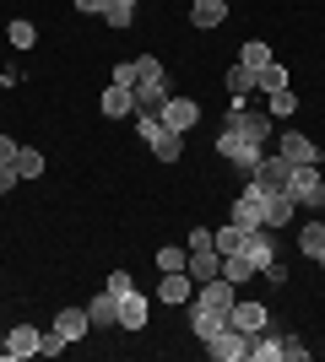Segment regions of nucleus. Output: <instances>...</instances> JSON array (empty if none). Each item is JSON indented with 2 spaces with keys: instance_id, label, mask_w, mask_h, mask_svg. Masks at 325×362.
<instances>
[{
  "instance_id": "obj_1",
  "label": "nucleus",
  "mask_w": 325,
  "mask_h": 362,
  "mask_svg": "<svg viewBox=\"0 0 325 362\" xmlns=\"http://www.w3.org/2000/svg\"><path fill=\"white\" fill-rule=\"evenodd\" d=\"M222 130H233V136L255 141V146H271V141H277V119H271V114H255V108H249V98H233L228 119H222Z\"/></svg>"
},
{
  "instance_id": "obj_2",
  "label": "nucleus",
  "mask_w": 325,
  "mask_h": 362,
  "mask_svg": "<svg viewBox=\"0 0 325 362\" xmlns=\"http://www.w3.org/2000/svg\"><path fill=\"white\" fill-rule=\"evenodd\" d=\"M287 195H293L304 211H325V179H320V163H293V173H287Z\"/></svg>"
},
{
  "instance_id": "obj_3",
  "label": "nucleus",
  "mask_w": 325,
  "mask_h": 362,
  "mask_svg": "<svg viewBox=\"0 0 325 362\" xmlns=\"http://www.w3.org/2000/svg\"><path fill=\"white\" fill-rule=\"evenodd\" d=\"M217 157H222V163H233L239 168V173H255V168H261V157H266V146H255V141H244V136H233V130H217Z\"/></svg>"
},
{
  "instance_id": "obj_4",
  "label": "nucleus",
  "mask_w": 325,
  "mask_h": 362,
  "mask_svg": "<svg viewBox=\"0 0 325 362\" xmlns=\"http://www.w3.org/2000/svg\"><path fill=\"white\" fill-rule=\"evenodd\" d=\"M206 357L212 362H249V335L233 330V325H222V330L206 341Z\"/></svg>"
},
{
  "instance_id": "obj_5",
  "label": "nucleus",
  "mask_w": 325,
  "mask_h": 362,
  "mask_svg": "<svg viewBox=\"0 0 325 362\" xmlns=\"http://www.w3.org/2000/svg\"><path fill=\"white\" fill-rule=\"evenodd\" d=\"M287 173H293V163L277 151V157H261V168L249 173V184H255L261 195H282V189H287Z\"/></svg>"
},
{
  "instance_id": "obj_6",
  "label": "nucleus",
  "mask_w": 325,
  "mask_h": 362,
  "mask_svg": "<svg viewBox=\"0 0 325 362\" xmlns=\"http://www.w3.org/2000/svg\"><path fill=\"white\" fill-rule=\"evenodd\" d=\"M185 308H190V330L201 335V341H212V335L222 330V325H228V308H217V303H206L201 292H195V298H190Z\"/></svg>"
},
{
  "instance_id": "obj_7",
  "label": "nucleus",
  "mask_w": 325,
  "mask_h": 362,
  "mask_svg": "<svg viewBox=\"0 0 325 362\" xmlns=\"http://www.w3.org/2000/svg\"><path fill=\"white\" fill-rule=\"evenodd\" d=\"M169 98H173V92H169V76H157V81H136V114H141V119H157ZM136 114H130V119H136Z\"/></svg>"
},
{
  "instance_id": "obj_8",
  "label": "nucleus",
  "mask_w": 325,
  "mask_h": 362,
  "mask_svg": "<svg viewBox=\"0 0 325 362\" xmlns=\"http://www.w3.org/2000/svg\"><path fill=\"white\" fill-rule=\"evenodd\" d=\"M228 325H233V330H244V335H255V330L271 325V314H266V303H255V298H233Z\"/></svg>"
},
{
  "instance_id": "obj_9",
  "label": "nucleus",
  "mask_w": 325,
  "mask_h": 362,
  "mask_svg": "<svg viewBox=\"0 0 325 362\" xmlns=\"http://www.w3.org/2000/svg\"><path fill=\"white\" fill-rule=\"evenodd\" d=\"M228 222H239V227H244V233H249V227H261V222H266V195H261V189H255V184H249L244 195L233 200Z\"/></svg>"
},
{
  "instance_id": "obj_10",
  "label": "nucleus",
  "mask_w": 325,
  "mask_h": 362,
  "mask_svg": "<svg viewBox=\"0 0 325 362\" xmlns=\"http://www.w3.org/2000/svg\"><path fill=\"white\" fill-rule=\"evenodd\" d=\"M239 255H244L249 265L261 271L266 259H277V233H271V227H249V233H244V249H239Z\"/></svg>"
},
{
  "instance_id": "obj_11",
  "label": "nucleus",
  "mask_w": 325,
  "mask_h": 362,
  "mask_svg": "<svg viewBox=\"0 0 325 362\" xmlns=\"http://www.w3.org/2000/svg\"><path fill=\"white\" fill-rule=\"evenodd\" d=\"M157 119L169 124V130H195V119H201V103H195V98H169Z\"/></svg>"
},
{
  "instance_id": "obj_12",
  "label": "nucleus",
  "mask_w": 325,
  "mask_h": 362,
  "mask_svg": "<svg viewBox=\"0 0 325 362\" xmlns=\"http://www.w3.org/2000/svg\"><path fill=\"white\" fill-rule=\"evenodd\" d=\"M147 319H152V298H141L136 287L120 298V330H147Z\"/></svg>"
},
{
  "instance_id": "obj_13",
  "label": "nucleus",
  "mask_w": 325,
  "mask_h": 362,
  "mask_svg": "<svg viewBox=\"0 0 325 362\" xmlns=\"http://www.w3.org/2000/svg\"><path fill=\"white\" fill-rule=\"evenodd\" d=\"M277 151L287 163H320V146L309 136H298V130H277Z\"/></svg>"
},
{
  "instance_id": "obj_14",
  "label": "nucleus",
  "mask_w": 325,
  "mask_h": 362,
  "mask_svg": "<svg viewBox=\"0 0 325 362\" xmlns=\"http://www.w3.org/2000/svg\"><path fill=\"white\" fill-rule=\"evenodd\" d=\"M98 108H103V119H130L136 114V87H103Z\"/></svg>"
},
{
  "instance_id": "obj_15",
  "label": "nucleus",
  "mask_w": 325,
  "mask_h": 362,
  "mask_svg": "<svg viewBox=\"0 0 325 362\" xmlns=\"http://www.w3.org/2000/svg\"><path fill=\"white\" fill-rule=\"evenodd\" d=\"M87 319H93V330H114L120 325V298L103 287L98 298H87Z\"/></svg>"
},
{
  "instance_id": "obj_16",
  "label": "nucleus",
  "mask_w": 325,
  "mask_h": 362,
  "mask_svg": "<svg viewBox=\"0 0 325 362\" xmlns=\"http://www.w3.org/2000/svg\"><path fill=\"white\" fill-rule=\"evenodd\" d=\"M38 335H44V330H33V325H16V330H6V351H0V357H6V362L33 357V351H38Z\"/></svg>"
},
{
  "instance_id": "obj_17",
  "label": "nucleus",
  "mask_w": 325,
  "mask_h": 362,
  "mask_svg": "<svg viewBox=\"0 0 325 362\" xmlns=\"http://www.w3.org/2000/svg\"><path fill=\"white\" fill-rule=\"evenodd\" d=\"M185 271H190V281H195V287H206V281H217V276H222V255H217V249H195Z\"/></svg>"
},
{
  "instance_id": "obj_18",
  "label": "nucleus",
  "mask_w": 325,
  "mask_h": 362,
  "mask_svg": "<svg viewBox=\"0 0 325 362\" xmlns=\"http://www.w3.org/2000/svg\"><path fill=\"white\" fill-rule=\"evenodd\" d=\"M190 298H195V281H190V271H163L157 303H190Z\"/></svg>"
},
{
  "instance_id": "obj_19",
  "label": "nucleus",
  "mask_w": 325,
  "mask_h": 362,
  "mask_svg": "<svg viewBox=\"0 0 325 362\" xmlns=\"http://www.w3.org/2000/svg\"><path fill=\"white\" fill-rule=\"evenodd\" d=\"M293 211H298V200L287 195V189H282V195H266V222L261 227H271V233H277V227H293Z\"/></svg>"
},
{
  "instance_id": "obj_20",
  "label": "nucleus",
  "mask_w": 325,
  "mask_h": 362,
  "mask_svg": "<svg viewBox=\"0 0 325 362\" xmlns=\"http://www.w3.org/2000/svg\"><path fill=\"white\" fill-rule=\"evenodd\" d=\"M282 341H287V335H271V325L255 330L249 335V362H282Z\"/></svg>"
},
{
  "instance_id": "obj_21",
  "label": "nucleus",
  "mask_w": 325,
  "mask_h": 362,
  "mask_svg": "<svg viewBox=\"0 0 325 362\" xmlns=\"http://www.w3.org/2000/svg\"><path fill=\"white\" fill-rule=\"evenodd\" d=\"M55 330H60L65 341H71V346H76L81 335L93 330V319H87V308H60V314H55Z\"/></svg>"
},
{
  "instance_id": "obj_22",
  "label": "nucleus",
  "mask_w": 325,
  "mask_h": 362,
  "mask_svg": "<svg viewBox=\"0 0 325 362\" xmlns=\"http://www.w3.org/2000/svg\"><path fill=\"white\" fill-rule=\"evenodd\" d=\"M190 22L195 28H222L228 22V0H190Z\"/></svg>"
},
{
  "instance_id": "obj_23",
  "label": "nucleus",
  "mask_w": 325,
  "mask_h": 362,
  "mask_svg": "<svg viewBox=\"0 0 325 362\" xmlns=\"http://www.w3.org/2000/svg\"><path fill=\"white\" fill-rule=\"evenodd\" d=\"M298 255H309V259L325 255V222H304L298 227Z\"/></svg>"
},
{
  "instance_id": "obj_24",
  "label": "nucleus",
  "mask_w": 325,
  "mask_h": 362,
  "mask_svg": "<svg viewBox=\"0 0 325 362\" xmlns=\"http://www.w3.org/2000/svg\"><path fill=\"white\" fill-rule=\"evenodd\" d=\"M222 87H228L233 98H249V92H255V71L233 60V65H228V76H222Z\"/></svg>"
},
{
  "instance_id": "obj_25",
  "label": "nucleus",
  "mask_w": 325,
  "mask_h": 362,
  "mask_svg": "<svg viewBox=\"0 0 325 362\" xmlns=\"http://www.w3.org/2000/svg\"><path fill=\"white\" fill-rule=\"evenodd\" d=\"M212 249H217V255H239V249H244V227H239V222L217 227V233H212Z\"/></svg>"
},
{
  "instance_id": "obj_26",
  "label": "nucleus",
  "mask_w": 325,
  "mask_h": 362,
  "mask_svg": "<svg viewBox=\"0 0 325 362\" xmlns=\"http://www.w3.org/2000/svg\"><path fill=\"white\" fill-rule=\"evenodd\" d=\"M287 87V65H261V71H255V92H282Z\"/></svg>"
},
{
  "instance_id": "obj_27",
  "label": "nucleus",
  "mask_w": 325,
  "mask_h": 362,
  "mask_svg": "<svg viewBox=\"0 0 325 362\" xmlns=\"http://www.w3.org/2000/svg\"><path fill=\"white\" fill-rule=\"evenodd\" d=\"M16 179H38V173H44V151H33V146H22L16 151Z\"/></svg>"
},
{
  "instance_id": "obj_28",
  "label": "nucleus",
  "mask_w": 325,
  "mask_h": 362,
  "mask_svg": "<svg viewBox=\"0 0 325 362\" xmlns=\"http://www.w3.org/2000/svg\"><path fill=\"white\" fill-rule=\"evenodd\" d=\"M239 65H249V71H261V65H271V44H261V38H249V44L239 49Z\"/></svg>"
},
{
  "instance_id": "obj_29",
  "label": "nucleus",
  "mask_w": 325,
  "mask_h": 362,
  "mask_svg": "<svg viewBox=\"0 0 325 362\" xmlns=\"http://www.w3.org/2000/svg\"><path fill=\"white\" fill-rule=\"evenodd\" d=\"M222 276H228L233 287H244L249 276H255V265H249V259H244V255H222Z\"/></svg>"
},
{
  "instance_id": "obj_30",
  "label": "nucleus",
  "mask_w": 325,
  "mask_h": 362,
  "mask_svg": "<svg viewBox=\"0 0 325 362\" xmlns=\"http://www.w3.org/2000/svg\"><path fill=\"white\" fill-rule=\"evenodd\" d=\"M266 98H271V108H266V114H271V119H293V108H298L293 87H282V92H266Z\"/></svg>"
},
{
  "instance_id": "obj_31",
  "label": "nucleus",
  "mask_w": 325,
  "mask_h": 362,
  "mask_svg": "<svg viewBox=\"0 0 325 362\" xmlns=\"http://www.w3.org/2000/svg\"><path fill=\"white\" fill-rule=\"evenodd\" d=\"M185 265H190V249H179V243L157 249V271H185Z\"/></svg>"
},
{
  "instance_id": "obj_32",
  "label": "nucleus",
  "mask_w": 325,
  "mask_h": 362,
  "mask_svg": "<svg viewBox=\"0 0 325 362\" xmlns=\"http://www.w3.org/2000/svg\"><path fill=\"white\" fill-rule=\"evenodd\" d=\"M6 38H11V49H33V44H38V33H33L28 16H16L11 28H6Z\"/></svg>"
},
{
  "instance_id": "obj_33",
  "label": "nucleus",
  "mask_w": 325,
  "mask_h": 362,
  "mask_svg": "<svg viewBox=\"0 0 325 362\" xmlns=\"http://www.w3.org/2000/svg\"><path fill=\"white\" fill-rule=\"evenodd\" d=\"M103 22H108V28H130V22H136V6H125V0H108Z\"/></svg>"
},
{
  "instance_id": "obj_34",
  "label": "nucleus",
  "mask_w": 325,
  "mask_h": 362,
  "mask_svg": "<svg viewBox=\"0 0 325 362\" xmlns=\"http://www.w3.org/2000/svg\"><path fill=\"white\" fill-rule=\"evenodd\" d=\"M65 346H71V341H65L60 330H44V335H38V351H44V357H60Z\"/></svg>"
},
{
  "instance_id": "obj_35",
  "label": "nucleus",
  "mask_w": 325,
  "mask_h": 362,
  "mask_svg": "<svg viewBox=\"0 0 325 362\" xmlns=\"http://www.w3.org/2000/svg\"><path fill=\"white\" fill-rule=\"evenodd\" d=\"M282 362H309V346H304V341H293V335H287V341H282Z\"/></svg>"
},
{
  "instance_id": "obj_36",
  "label": "nucleus",
  "mask_w": 325,
  "mask_h": 362,
  "mask_svg": "<svg viewBox=\"0 0 325 362\" xmlns=\"http://www.w3.org/2000/svg\"><path fill=\"white\" fill-rule=\"evenodd\" d=\"M157 76H163V65H157L152 54H141L136 60V81H157Z\"/></svg>"
},
{
  "instance_id": "obj_37",
  "label": "nucleus",
  "mask_w": 325,
  "mask_h": 362,
  "mask_svg": "<svg viewBox=\"0 0 325 362\" xmlns=\"http://www.w3.org/2000/svg\"><path fill=\"white\" fill-rule=\"evenodd\" d=\"M185 249H190V255H195V249H212V227H190Z\"/></svg>"
},
{
  "instance_id": "obj_38",
  "label": "nucleus",
  "mask_w": 325,
  "mask_h": 362,
  "mask_svg": "<svg viewBox=\"0 0 325 362\" xmlns=\"http://www.w3.org/2000/svg\"><path fill=\"white\" fill-rule=\"evenodd\" d=\"M114 87H136V60H120V65H114Z\"/></svg>"
},
{
  "instance_id": "obj_39",
  "label": "nucleus",
  "mask_w": 325,
  "mask_h": 362,
  "mask_svg": "<svg viewBox=\"0 0 325 362\" xmlns=\"http://www.w3.org/2000/svg\"><path fill=\"white\" fill-rule=\"evenodd\" d=\"M261 276L271 281V287H282V281H287V265H282V259H266V265H261Z\"/></svg>"
},
{
  "instance_id": "obj_40",
  "label": "nucleus",
  "mask_w": 325,
  "mask_h": 362,
  "mask_svg": "<svg viewBox=\"0 0 325 362\" xmlns=\"http://www.w3.org/2000/svg\"><path fill=\"white\" fill-rule=\"evenodd\" d=\"M130 287H136V281H130V271H114V276H108V292H114V298H125Z\"/></svg>"
},
{
  "instance_id": "obj_41",
  "label": "nucleus",
  "mask_w": 325,
  "mask_h": 362,
  "mask_svg": "<svg viewBox=\"0 0 325 362\" xmlns=\"http://www.w3.org/2000/svg\"><path fill=\"white\" fill-rule=\"evenodd\" d=\"M16 151H22V146H16L11 136H0V168H11V163H16Z\"/></svg>"
},
{
  "instance_id": "obj_42",
  "label": "nucleus",
  "mask_w": 325,
  "mask_h": 362,
  "mask_svg": "<svg viewBox=\"0 0 325 362\" xmlns=\"http://www.w3.org/2000/svg\"><path fill=\"white\" fill-rule=\"evenodd\" d=\"M76 11H87V16H103V11H108V0H76Z\"/></svg>"
},
{
  "instance_id": "obj_43",
  "label": "nucleus",
  "mask_w": 325,
  "mask_h": 362,
  "mask_svg": "<svg viewBox=\"0 0 325 362\" xmlns=\"http://www.w3.org/2000/svg\"><path fill=\"white\" fill-rule=\"evenodd\" d=\"M16 189V168H0V195H11Z\"/></svg>"
},
{
  "instance_id": "obj_44",
  "label": "nucleus",
  "mask_w": 325,
  "mask_h": 362,
  "mask_svg": "<svg viewBox=\"0 0 325 362\" xmlns=\"http://www.w3.org/2000/svg\"><path fill=\"white\" fill-rule=\"evenodd\" d=\"M314 265H320V271H325V255H320V259H314Z\"/></svg>"
},
{
  "instance_id": "obj_45",
  "label": "nucleus",
  "mask_w": 325,
  "mask_h": 362,
  "mask_svg": "<svg viewBox=\"0 0 325 362\" xmlns=\"http://www.w3.org/2000/svg\"><path fill=\"white\" fill-rule=\"evenodd\" d=\"M0 351H6V335H0Z\"/></svg>"
},
{
  "instance_id": "obj_46",
  "label": "nucleus",
  "mask_w": 325,
  "mask_h": 362,
  "mask_svg": "<svg viewBox=\"0 0 325 362\" xmlns=\"http://www.w3.org/2000/svg\"><path fill=\"white\" fill-rule=\"evenodd\" d=\"M125 6H136V0H125Z\"/></svg>"
}]
</instances>
